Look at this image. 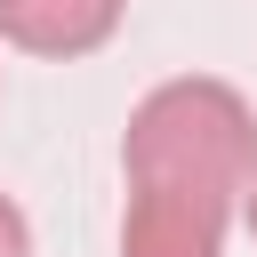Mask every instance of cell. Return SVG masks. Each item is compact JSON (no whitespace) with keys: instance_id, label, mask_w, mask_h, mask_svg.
Masks as SVG:
<instances>
[{"instance_id":"obj_1","label":"cell","mask_w":257,"mask_h":257,"mask_svg":"<svg viewBox=\"0 0 257 257\" xmlns=\"http://www.w3.org/2000/svg\"><path fill=\"white\" fill-rule=\"evenodd\" d=\"M120 177L128 185H185L209 201H233L257 185V112L233 80L217 72H185L161 80L128 128H120Z\"/></svg>"},{"instance_id":"obj_2","label":"cell","mask_w":257,"mask_h":257,"mask_svg":"<svg viewBox=\"0 0 257 257\" xmlns=\"http://www.w3.org/2000/svg\"><path fill=\"white\" fill-rule=\"evenodd\" d=\"M233 201L185 193V185H128L120 209V257H225Z\"/></svg>"},{"instance_id":"obj_3","label":"cell","mask_w":257,"mask_h":257,"mask_svg":"<svg viewBox=\"0 0 257 257\" xmlns=\"http://www.w3.org/2000/svg\"><path fill=\"white\" fill-rule=\"evenodd\" d=\"M128 0H0V40L24 48V56H96L112 32H120Z\"/></svg>"},{"instance_id":"obj_4","label":"cell","mask_w":257,"mask_h":257,"mask_svg":"<svg viewBox=\"0 0 257 257\" xmlns=\"http://www.w3.org/2000/svg\"><path fill=\"white\" fill-rule=\"evenodd\" d=\"M0 257H32V217L16 209V193H0Z\"/></svg>"},{"instance_id":"obj_5","label":"cell","mask_w":257,"mask_h":257,"mask_svg":"<svg viewBox=\"0 0 257 257\" xmlns=\"http://www.w3.org/2000/svg\"><path fill=\"white\" fill-rule=\"evenodd\" d=\"M241 217H249V233H257V185H249V193H241Z\"/></svg>"}]
</instances>
